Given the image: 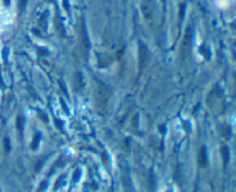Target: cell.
<instances>
[{
  "mask_svg": "<svg viewBox=\"0 0 236 192\" xmlns=\"http://www.w3.org/2000/svg\"><path fill=\"white\" fill-rule=\"evenodd\" d=\"M190 40H191V29H188L187 35H185V38H184V40H183V46H182V50H181V52H182V55H183V57H185V54H187L188 51H189Z\"/></svg>",
  "mask_w": 236,
  "mask_h": 192,
  "instance_id": "cell-1",
  "label": "cell"
},
{
  "mask_svg": "<svg viewBox=\"0 0 236 192\" xmlns=\"http://www.w3.org/2000/svg\"><path fill=\"white\" fill-rule=\"evenodd\" d=\"M198 162L202 167H205V166H206V162H207V155H206V151H205L204 147H202L200 152H199Z\"/></svg>",
  "mask_w": 236,
  "mask_h": 192,
  "instance_id": "cell-2",
  "label": "cell"
},
{
  "mask_svg": "<svg viewBox=\"0 0 236 192\" xmlns=\"http://www.w3.org/2000/svg\"><path fill=\"white\" fill-rule=\"evenodd\" d=\"M221 152H222V155H223V162L226 164V163L228 162V159H229V151H228V149H227L226 146H223Z\"/></svg>",
  "mask_w": 236,
  "mask_h": 192,
  "instance_id": "cell-3",
  "label": "cell"
},
{
  "mask_svg": "<svg viewBox=\"0 0 236 192\" xmlns=\"http://www.w3.org/2000/svg\"><path fill=\"white\" fill-rule=\"evenodd\" d=\"M5 149H6V152L10 151V140H8V138L5 139Z\"/></svg>",
  "mask_w": 236,
  "mask_h": 192,
  "instance_id": "cell-4",
  "label": "cell"
},
{
  "mask_svg": "<svg viewBox=\"0 0 236 192\" xmlns=\"http://www.w3.org/2000/svg\"><path fill=\"white\" fill-rule=\"evenodd\" d=\"M38 140H39V135L36 136V139H35V143H32V149H36V146L38 144Z\"/></svg>",
  "mask_w": 236,
  "mask_h": 192,
  "instance_id": "cell-5",
  "label": "cell"
}]
</instances>
